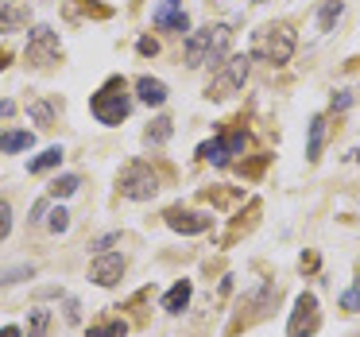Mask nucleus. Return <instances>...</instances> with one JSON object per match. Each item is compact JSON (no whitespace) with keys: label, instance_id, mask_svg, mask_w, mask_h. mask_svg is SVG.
Returning <instances> with one entry per match:
<instances>
[{"label":"nucleus","instance_id":"obj_1","mask_svg":"<svg viewBox=\"0 0 360 337\" xmlns=\"http://www.w3.org/2000/svg\"><path fill=\"white\" fill-rule=\"evenodd\" d=\"M229 43H233V27L229 24H210L186 35V66H221L229 58Z\"/></svg>","mask_w":360,"mask_h":337},{"label":"nucleus","instance_id":"obj_2","mask_svg":"<svg viewBox=\"0 0 360 337\" xmlns=\"http://www.w3.org/2000/svg\"><path fill=\"white\" fill-rule=\"evenodd\" d=\"M89 113H94V120H97V125H105V128H117L120 120H128V113H132L128 82L124 78H109L94 97H89Z\"/></svg>","mask_w":360,"mask_h":337},{"label":"nucleus","instance_id":"obj_3","mask_svg":"<svg viewBox=\"0 0 360 337\" xmlns=\"http://www.w3.org/2000/svg\"><path fill=\"white\" fill-rule=\"evenodd\" d=\"M290 55H295V32H290L287 24L259 27V32L252 35V58H264V63H271V66H283V63H290Z\"/></svg>","mask_w":360,"mask_h":337},{"label":"nucleus","instance_id":"obj_4","mask_svg":"<svg viewBox=\"0 0 360 337\" xmlns=\"http://www.w3.org/2000/svg\"><path fill=\"white\" fill-rule=\"evenodd\" d=\"M248 70H252V55H229L225 63L217 66V74H213L205 97H210V101H225L229 94H236V89L248 82Z\"/></svg>","mask_w":360,"mask_h":337},{"label":"nucleus","instance_id":"obj_5","mask_svg":"<svg viewBox=\"0 0 360 337\" xmlns=\"http://www.w3.org/2000/svg\"><path fill=\"white\" fill-rule=\"evenodd\" d=\"M120 194L132 198V202H151L159 194V174L148 163H128L120 171Z\"/></svg>","mask_w":360,"mask_h":337},{"label":"nucleus","instance_id":"obj_6","mask_svg":"<svg viewBox=\"0 0 360 337\" xmlns=\"http://www.w3.org/2000/svg\"><path fill=\"white\" fill-rule=\"evenodd\" d=\"M318 326H321L318 298H314L310 291H302V295L295 298V314H290V322H287V337H314Z\"/></svg>","mask_w":360,"mask_h":337},{"label":"nucleus","instance_id":"obj_7","mask_svg":"<svg viewBox=\"0 0 360 337\" xmlns=\"http://www.w3.org/2000/svg\"><path fill=\"white\" fill-rule=\"evenodd\" d=\"M58 55H63V47H58V32H51L47 24L35 27V32L27 35V63L51 66V63H58Z\"/></svg>","mask_w":360,"mask_h":337},{"label":"nucleus","instance_id":"obj_8","mask_svg":"<svg viewBox=\"0 0 360 337\" xmlns=\"http://www.w3.org/2000/svg\"><path fill=\"white\" fill-rule=\"evenodd\" d=\"M120 275H124V256L120 252H97V260L89 264V279L97 287H117Z\"/></svg>","mask_w":360,"mask_h":337},{"label":"nucleus","instance_id":"obj_9","mask_svg":"<svg viewBox=\"0 0 360 337\" xmlns=\"http://www.w3.org/2000/svg\"><path fill=\"white\" fill-rule=\"evenodd\" d=\"M151 24L163 27V32H174V35L190 32V16L182 12V0H159V8L151 12Z\"/></svg>","mask_w":360,"mask_h":337},{"label":"nucleus","instance_id":"obj_10","mask_svg":"<svg viewBox=\"0 0 360 337\" xmlns=\"http://www.w3.org/2000/svg\"><path fill=\"white\" fill-rule=\"evenodd\" d=\"M163 217H167V225H171L174 233H182V236H198V233H205V229L213 225L210 213H198V210H167Z\"/></svg>","mask_w":360,"mask_h":337},{"label":"nucleus","instance_id":"obj_11","mask_svg":"<svg viewBox=\"0 0 360 337\" xmlns=\"http://www.w3.org/2000/svg\"><path fill=\"white\" fill-rule=\"evenodd\" d=\"M136 97L143 105H151V109H159V105H167V86L159 78H151V74H140L136 78Z\"/></svg>","mask_w":360,"mask_h":337},{"label":"nucleus","instance_id":"obj_12","mask_svg":"<svg viewBox=\"0 0 360 337\" xmlns=\"http://www.w3.org/2000/svg\"><path fill=\"white\" fill-rule=\"evenodd\" d=\"M190 295H194V283H190V279H179V283H174V287L163 295V310H167V314H182V310L190 306Z\"/></svg>","mask_w":360,"mask_h":337},{"label":"nucleus","instance_id":"obj_13","mask_svg":"<svg viewBox=\"0 0 360 337\" xmlns=\"http://www.w3.org/2000/svg\"><path fill=\"white\" fill-rule=\"evenodd\" d=\"M35 144V136L27 132V128H12V132H0V151L4 155H12V151H27Z\"/></svg>","mask_w":360,"mask_h":337},{"label":"nucleus","instance_id":"obj_14","mask_svg":"<svg viewBox=\"0 0 360 337\" xmlns=\"http://www.w3.org/2000/svg\"><path fill=\"white\" fill-rule=\"evenodd\" d=\"M171 132H174V120L171 117H155V120H151V128L143 132V140H148L151 148H163V144L171 140Z\"/></svg>","mask_w":360,"mask_h":337},{"label":"nucleus","instance_id":"obj_15","mask_svg":"<svg viewBox=\"0 0 360 337\" xmlns=\"http://www.w3.org/2000/svg\"><path fill=\"white\" fill-rule=\"evenodd\" d=\"M321 144H326V117H314L310 120V144H306V159H310V163H318Z\"/></svg>","mask_w":360,"mask_h":337},{"label":"nucleus","instance_id":"obj_16","mask_svg":"<svg viewBox=\"0 0 360 337\" xmlns=\"http://www.w3.org/2000/svg\"><path fill=\"white\" fill-rule=\"evenodd\" d=\"M63 155H66V151L55 144V148H47L43 155H35L32 163H27V171H32V174H43V171H51V167H58V163H63Z\"/></svg>","mask_w":360,"mask_h":337},{"label":"nucleus","instance_id":"obj_17","mask_svg":"<svg viewBox=\"0 0 360 337\" xmlns=\"http://www.w3.org/2000/svg\"><path fill=\"white\" fill-rule=\"evenodd\" d=\"M341 12H345L341 0H326V4L318 8V27H321V32H333L337 20H341Z\"/></svg>","mask_w":360,"mask_h":337},{"label":"nucleus","instance_id":"obj_18","mask_svg":"<svg viewBox=\"0 0 360 337\" xmlns=\"http://www.w3.org/2000/svg\"><path fill=\"white\" fill-rule=\"evenodd\" d=\"M198 155L205 159V163H217V167H225L229 163V151H225V140H210V144H202V148H198Z\"/></svg>","mask_w":360,"mask_h":337},{"label":"nucleus","instance_id":"obj_19","mask_svg":"<svg viewBox=\"0 0 360 337\" xmlns=\"http://www.w3.org/2000/svg\"><path fill=\"white\" fill-rule=\"evenodd\" d=\"M27 117H32L35 125L51 128V125H55V105H51V101H32V105H27Z\"/></svg>","mask_w":360,"mask_h":337},{"label":"nucleus","instance_id":"obj_20","mask_svg":"<svg viewBox=\"0 0 360 337\" xmlns=\"http://www.w3.org/2000/svg\"><path fill=\"white\" fill-rule=\"evenodd\" d=\"M51 326V310H43V306H35L32 314H27V337H43Z\"/></svg>","mask_w":360,"mask_h":337},{"label":"nucleus","instance_id":"obj_21","mask_svg":"<svg viewBox=\"0 0 360 337\" xmlns=\"http://www.w3.org/2000/svg\"><path fill=\"white\" fill-rule=\"evenodd\" d=\"M27 24V12L24 8H0V32H16V27H24Z\"/></svg>","mask_w":360,"mask_h":337},{"label":"nucleus","instance_id":"obj_22","mask_svg":"<svg viewBox=\"0 0 360 337\" xmlns=\"http://www.w3.org/2000/svg\"><path fill=\"white\" fill-rule=\"evenodd\" d=\"M78 186H82L78 174H63V179L51 182V198H70V194H78Z\"/></svg>","mask_w":360,"mask_h":337},{"label":"nucleus","instance_id":"obj_23","mask_svg":"<svg viewBox=\"0 0 360 337\" xmlns=\"http://www.w3.org/2000/svg\"><path fill=\"white\" fill-rule=\"evenodd\" d=\"M35 264H16V267H0V287L4 283H16V279H32Z\"/></svg>","mask_w":360,"mask_h":337},{"label":"nucleus","instance_id":"obj_24","mask_svg":"<svg viewBox=\"0 0 360 337\" xmlns=\"http://www.w3.org/2000/svg\"><path fill=\"white\" fill-rule=\"evenodd\" d=\"M128 326L124 322H101V326H89V337H124Z\"/></svg>","mask_w":360,"mask_h":337},{"label":"nucleus","instance_id":"obj_25","mask_svg":"<svg viewBox=\"0 0 360 337\" xmlns=\"http://www.w3.org/2000/svg\"><path fill=\"white\" fill-rule=\"evenodd\" d=\"M47 229L51 233H66V229H70V213H66L63 205H55V210L47 213Z\"/></svg>","mask_w":360,"mask_h":337},{"label":"nucleus","instance_id":"obj_26","mask_svg":"<svg viewBox=\"0 0 360 337\" xmlns=\"http://www.w3.org/2000/svg\"><path fill=\"white\" fill-rule=\"evenodd\" d=\"M221 140H225V151H229V159H233V155H240V151H244L248 136H244V132H229V136H221Z\"/></svg>","mask_w":360,"mask_h":337},{"label":"nucleus","instance_id":"obj_27","mask_svg":"<svg viewBox=\"0 0 360 337\" xmlns=\"http://www.w3.org/2000/svg\"><path fill=\"white\" fill-rule=\"evenodd\" d=\"M341 306H345V310H360V283H356V287H349V291H345V295H341Z\"/></svg>","mask_w":360,"mask_h":337},{"label":"nucleus","instance_id":"obj_28","mask_svg":"<svg viewBox=\"0 0 360 337\" xmlns=\"http://www.w3.org/2000/svg\"><path fill=\"white\" fill-rule=\"evenodd\" d=\"M12 233V210H8V202H0V241Z\"/></svg>","mask_w":360,"mask_h":337},{"label":"nucleus","instance_id":"obj_29","mask_svg":"<svg viewBox=\"0 0 360 337\" xmlns=\"http://www.w3.org/2000/svg\"><path fill=\"white\" fill-rule=\"evenodd\" d=\"M136 51H140L143 58H151V55H159V43H155V39H148V35H143V39L136 43Z\"/></svg>","mask_w":360,"mask_h":337},{"label":"nucleus","instance_id":"obj_30","mask_svg":"<svg viewBox=\"0 0 360 337\" xmlns=\"http://www.w3.org/2000/svg\"><path fill=\"white\" fill-rule=\"evenodd\" d=\"M47 210H51V198H39V202L32 205V221H43V217H47Z\"/></svg>","mask_w":360,"mask_h":337},{"label":"nucleus","instance_id":"obj_31","mask_svg":"<svg viewBox=\"0 0 360 337\" xmlns=\"http://www.w3.org/2000/svg\"><path fill=\"white\" fill-rule=\"evenodd\" d=\"M349 105H352V94H349V89H341V94H333V109H337V113H345Z\"/></svg>","mask_w":360,"mask_h":337},{"label":"nucleus","instance_id":"obj_32","mask_svg":"<svg viewBox=\"0 0 360 337\" xmlns=\"http://www.w3.org/2000/svg\"><path fill=\"white\" fill-rule=\"evenodd\" d=\"M66 318H70V322H82V306H78V298H70V303H66Z\"/></svg>","mask_w":360,"mask_h":337},{"label":"nucleus","instance_id":"obj_33","mask_svg":"<svg viewBox=\"0 0 360 337\" xmlns=\"http://www.w3.org/2000/svg\"><path fill=\"white\" fill-rule=\"evenodd\" d=\"M117 241H120V233H109V236H101L94 248H97V252H109V244H117Z\"/></svg>","mask_w":360,"mask_h":337},{"label":"nucleus","instance_id":"obj_34","mask_svg":"<svg viewBox=\"0 0 360 337\" xmlns=\"http://www.w3.org/2000/svg\"><path fill=\"white\" fill-rule=\"evenodd\" d=\"M12 113H16V105H12V101H0V117H12Z\"/></svg>","mask_w":360,"mask_h":337},{"label":"nucleus","instance_id":"obj_35","mask_svg":"<svg viewBox=\"0 0 360 337\" xmlns=\"http://www.w3.org/2000/svg\"><path fill=\"white\" fill-rule=\"evenodd\" d=\"M0 337H24V333H20L16 326H4V329H0Z\"/></svg>","mask_w":360,"mask_h":337},{"label":"nucleus","instance_id":"obj_36","mask_svg":"<svg viewBox=\"0 0 360 337\" xmlns=\"http://www.w3.org/2000/svg\"><path fill=\"white\" fill-rule=\"evenodd\" d=\"M4 66H8V51H0V70H4Z\"/></svg>","mask_w":360,"mask_h":337},{"label":"nucleus","instance_id":"obj_37","mask_svg":"<svg viewBox=\"0 0 360 337\" xmlns=\"http://www.w3.org/2000/svg\"><path fill=\"white\" fill-rule=\"evenodd\" d=\"M352 155H356V163H360V148H356V151H352Z\"/></svg>","mask_w":360,"mask_h":337},{"label":"nucleus","instance_id":"obj_38","mask_svg":"<svg viewBox=\"0 0 360 337\" xmlns=\"http://www.w3.org/2000/svg\"><path fill=\"white\" fill-rule=\"evenodd\" d=\"M256 4H264V0H256Z\"/></svg>","mask_w":360,"mask_h":337}]
</instances>
